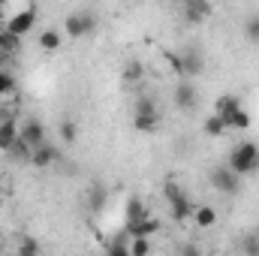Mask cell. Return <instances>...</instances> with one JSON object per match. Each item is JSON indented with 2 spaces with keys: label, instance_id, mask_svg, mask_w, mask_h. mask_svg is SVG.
I'll use <instances>...</instances> for the list:
<instances>
[{
  "label": "cell",
  "instance_id": "6da1fadb",
  "mask_svg": "<svg viewBox=\"0 0 259 256\" xmlns=\"http://www.w3.org/2000/svg\"><path fill=\"white\" fill-rule=\"evenodd\" d=\"M226 166H229L232 172H238L241 178L256 175L259 172V145L250 142V139L232 145V151H229V157H226Z\"/></svg>",
  "mask_w": 259,
  "mask_h": 256
},
{
  "label": "cell",
  "instance_id": "7a4b0ae2",
  "mask_svg": "<svg viewBox=\"0 0 259 256\" xmlns=\"http://www.w3.org/2000/svg\"><path fill=\"white\" fill-rule=\"evenodd\" d=\"M163 196H166V202H169V214H172L178 223H187L190 214H193V202H190L187 193L181 190V184H178L175 178H166V181H163Z\"/></svg>",
  "mask_w": 259,
  "mask_h": 256
},
{
  "label": "cell",
  "instance_id": "3957f363",
  "mask_svg": "<svg viewBox=\"0 0 259 256\" xmlns=\"http://www.w3.org/2000/svg\"><path fill=\"white\" fill-rule=\"evenodd\" d=\"M97 30V15L91 9H75L64 18V33L69 39H88Z\"/></svg>",
  "mask_w": 259,
  "mask_h": 256
},
{
  "label": "cell",
  "instance_id": "277c9868",
  "mask_svg": "<svg viewBox=\"0 0 259 256\" xmlns=\"http://www.w3.org/2000/svg\"><path fill=\"white\" fill-rule=\"evenodd\" d=\"M208 184L217 193H223V196H235V193L241 190V175L232 172L226 163H220V166H214V169L208 172Z\"/></svg>",
  "mask_w": 259,
  "mask_h": 256
},
{
  "label": "cell",
  "instance_id": "5b68a950",
  "mask_svg": "<svg viewBox=\"0 0 259 256\" xmlns=\"http://www.w3.org/2000/svg\"><path fill=\"white\" fill-rule=\"evenodd\" d=\"M18 139H21L24 145H30V148H36V145L49 142L46 124H42V121H36V118H24V121L18 124Z\"/></svg>",
  "mask_w": 259,
  "mask_h": 256
},
{
  "label": "cell",
  "instance_id": "8992f818",
  "mask_svg": "<svg viewBox=\"0 0 259 256\" xmlns=\"http://www.w3.org/2000/svg\"><path fill=\"white\" fill-rule=\"evenodd\" d=\"M6 27L15 33V36H27V33H33V27H36V9H18V12H12L9 18H6Z\"/></svg>",
  "mask_w": 259,
  "mask_h": 256
},
{
  "label": "cell",
  "instance_id": "52a82bcc",
  "mask_svg": "<svg viewBox=\"0 0 259 256\" xmlns=\"http://www.w3.org/2000/svg\"><path fill=\"white\" fill-rule=\"evenodd\" d=\"M181 15H184V21L187 24H205L208 21V15H211V0H181Z\"/></svg>",
  "mask_w": 259,
  "mask_h": 256
},
{
  "label": "cell",
  "instance_id": "ba28073f",
  "mask_svg": "<svg viewBox=\"0 0 259 256\" xmlns=\"http://www.w3.org/2000/svg\"><path fill=\"white\" fill-rule=\"evenodd\" d=\"M55 163H61V151L52 145V142H42L30 151V166L33 169H52Z\"/></svg>",
  "mask_w": 259,
  "mask_h": 256
},
{
  "label": "cell",
  "instance_id": "9c48e42d",
  "mask_svg": "<svg viewBox=\"0 0 259 256\" xmlns=\"http://www.w3.org/2000/svg\"><path fill=\"white\" fill-rule=\"evenodd\" d=\"M160 229H163V223H160L157 217H151V214H148V217H142V220H136V223H127V226H124V232H127L130 238H133V235H145V238H154Z\"/></svg>",
  "mask_w": 259,
  "mask_h": 256
},
{
  "label": "cell",
  "instance_id": "30bf717a",
  "mask_svg": "<svg viewBox=\"0 0 259 256\" xmlns=\"http://www.w3.org/2000/svg\"><path fill=\"white\" fill-rule=\"evenodd\" d=\"M15 142H18V121L12 115H6V118H0V151L9 154Z\"/></svg>",
  "mask_w": 259,
  "mask_h": 256
},
{
  "label": "cell",
  "instance_id": "8fae6325",
  "mask_svg": "<svg viewBox=\"0 0 259 256\" xmlns=\"http://www.w3.org/2000/svg\"><path fill=\"white\" fill-rule=\"evenodd\" d=\"M172 100H175L178 112H193V109H196V88L190 84V81H178V88H175Z\"/></svg>",
  "mask_w": 259,
  "mask_h": 256
},
{
  "label": "cell",
  "instance_id": "7c38bea8",
  "mask_svg": "<svg viewBox=\"0 0 259 256\" xmlns=\"http://www.w3.org/2000/svg\"><path fill=\"white\" fill-rule=\"evenodd\" d=\"M238 109H244V106H241V100H238L235 94H220L217 103H214V115H220V118L226 121V127H229V118H232Z\"/></svg>",
  "mask_w": 259,
  "mask_h": 256
},
{
  "label": "cell",
  "instance_id": "4fadbf2b",
  "mask_svg": "<svg viewBox=\"0 0 259 256\" xmlns=\"http://www.w3.org/2000/svg\"><path fill=\"white\" fill-rule=\"evenodd\" d=\"M84 202H88V208L97 214V211H103L106 208V202H109V190H106V184H100V181H94L91 187H88V196H84Z\"/></svg>",
  "mask_w": 259,
  "mask_h": 256
},
{
  "label": "cell",
  "instance_id": "5bb4252c",
  "mask_svg": "<svg viewBox=\"0 0 259 256\" xmlns=\"http://www.w3.org/2000/svg\"><path fill=\"white\" fill-rule=\"evenodd\" d=\"M142 78H145V64L136 61V58H130L127 64L121 66V81L130 84V88H136V84H142Z\"/></svg>",
  "mask_w": 259,
  "mask_h": 256
},
{
  "label": "cell",
  "instance_id": "9a60e30c",
  "mask_svg": "<svg viewBox=\"0 0 259 256\" xmlns=\"http://www.w3.org/2000/svg\"><path fill=\"white\" fill-rule=\"evenodd\" d=\"M36 42H39L42 52H58L64 46V33L58 27H46V30H39V39Z\"/></svg>",
  "mask_w": 259,
  "mask_h": 256
},
{
  "label": "cell",
  "instance_id": "2e32d148",
  "mask_svg": "<svg viewBox=\"0 0 259 256\" xmlns=\"http://www.w3.org/2000/svg\"><path fill=\"white\" fill-rule=\"evenodd\" d=\"M190 220H193L199 229H211V226L217 223V211H214L211 205H193V214H190Z\"/></svg>",
  "mask_w": 259,
  "mask_h": 256
},
{
  "label": "cell",
  "instance_id": "e0dca14e",
  "mask_svg": "<svg viewBox=\"0 0 259 256\" xmlns=\"http://www.w3.org/2000/svg\"><path fill=\"white\" fill-rule=\"evenodd\" d=\"M181 64H184V75H199L205 69V58H202L199 49H187L181 55Z\"/></svg>",
  "mask_w": 259,
  "mask_h": 256
},
{
  "label": "cell",
  "instance_id": "ac0fdd59",
  "mask_svg": "<svg viewBox=\"0 0 259 256\" xmlns=\"http://www.w3.org/2000/svg\"><path fill=\"white\" fill-rule=\"evenodd\" d=\"M133 130H139V133H157L160 130V112L133 115Z\"/></svg>",
  "mask_w": 259,
  "mask_h": 256
},
{
  "label": "cell",
  "instance_id": "d6986e66",
  "mask_svg": "<svg viewBox=\"0 0 259 256\" xmlns=\"http://www.w3.org/2000/svg\"><path fill=\"white\" fill-rule=\"evenodd\" d=\"M202 133H205L208 139H220V136H226V133H229V127H226V121H223L220 115H214V112H211V115L202 121Z\"/></svg>",
  "mask_w": 259,
  "mask_h": 256
},
{
  "label": "cell",
  "instance_id": "ffe728a7",
  "mask_svg": "<svg viewBox=\"0 0 259 256\" xmlns=\"http://www.w3.org/2000/svg\"><path fill=\"white\" fill-rule=\"evenodd\" d=\"M124 217H127V223H136V220L148 217V205H145L139 196H130V199H127V208H124Z\"/></svg>",
  "mask_w": 259,
  "mask_h": 256
},
{
  "label": "cell",
  "instance_id": "44dd1931",
  "mask_svg": "<svg viewBox=\"0 0 259 256\" xmlns=\"http://www.w3.org/2000/svg\"><path fill=\"white\" fill-rule=\"evenodd\" d=\"M0 49H3V52H9V55H15V52L21 49V36H15L6 24L0 27Z\"/></svg>",
  "mask_w": 259,
  "mask_h": 256
},
{
  "label": "cell",
  "instance_id": "7402d4cb",
  "mask_svg": "<svg viewBox=\"0 0 259 256\" xmlns=\"http://www.w3.org/2000/svg\"><path fill=\"white\" fill-rule=\"evenodd\" d=\"M154 250V241L145 238V235H133L130 238V256H148Z\"/></svg>",
  "mask_w": 259,
  "mask_h": 256
},
{
  "label": "cell",
  "instance_id": "603a6c76",
  "mask_svg": "<svg viewBox=\"0 0 259 256\" xmlns=\"http://www.w3.org/2000/svg\"><path fill=\"white\" fill-rule=\"evenodd\" d=\"M145 112H160L157 109V100L151 94H139L136 103H133V115H145Z\"/></svg>",
  "mask_w": 259,
  "mask_h": 256
},
{
  "label": "cell",
  "instance_id": "cb8c5ba5",
  "mask_svg": "<svg viewBox=\"0 0 259 256\" xmlns=\"http://www.w3.org/2000/svg\"><path fill=\"white\" fill-rule=\"evenodd\" d=\"M106 250H109L112 256H130V235L121 232L118 238H112V241L106 244Z\"/></svg>",
  "mask_w": 259,
  "mask_h": 256
},
{
  "label": "cell",
  "instance_id": "d4e9b609",
  "mask_svg": "<svg viewBox=\"0 0 259 256\" xmlns=\"http://www.w3.org/2000/svg\"><path fill=\"white\" fill-rule=\"evenodd\" d=\"M250 124H253V118H250V112H247V109H238V112L229 118V130H238V133L250 130Z\"/></svg>",
  "mask_w": 259,
  "mask_h": 256
},
{
  "label": "cell",
  "instance_id": "484cf974",
  "mask_svg": "<svg viewBox=\"0 0 259 256\" xmlns=\"http://www.w3.org/2000/svg\"><path fill=\"white\" fill-rule=\"evenodd\" d=\"M241 250L250 256H259V232L256 229H250V232H244V238H241Z\"/></svg>",
  "mask_w": 259,
  "mask_h": 256
},
{
  "label": "cell",
  "instance_id": "4316f807",
  "mask_svg": "<svg viewBox=\"0 0 259 256\" xmlns=\"http://www.w3.org/2000/svg\"><path fill=\"white\" fill-rule=\"evenodd\" d=\"M39 250H42V247H39V241H36V238H30V235H27V238H21V241H18V247H15V253H18V256H33V253H39Z\"/></svg>",
  "mask_w": 259,
  "mask_h": 256
},
{
  "label": "cell",
  "instance_id": "83f0119b",
  "mask_svg": "<svg viewBox=\"0 0 259 256\" xmlns=\"http://www.w3.org/2000/svg\"><path fill=\"white\" fill-rule=\"evenodd\" d=\"M12 91H15V78H12V72H9V69H0V100H6Z\"/></svg>",
  "mask_w": 259,
  "mask_h": 256
},
{
  "label": "cell",
  "instance_id": "f1b7e54d",
  "mask_svg": "<svg viewBox=\"0 0 259 256\" xmlns=\"http://www.w3.org/2000/svg\"><path fill=\"white\" fill-rule=\"evenodd\" d=\"M58 133H61V139H64L66 145H72V142L78 139V124H75V121H64Z\"/></svg>",
  "mask_w": 259,
  "mask_h": 256
},
{
  "label": "cell",
  "instance_id": "f546056e",
  "mask_svg": "<svg viewBox=\"0 0 259 256\" xmlns=\"http://www.w3.org/2000/svg\"><path fill=\"white\" fill-rule=\"evenodd\" d=\"M244 33H247V39H250V42H256V46H259V12L247 18V24H244Z\"/></svg>",
  "mask_w": 259,
  "mask_h": 256
},
{
  "label": "cell",
  "instance_id": "4dcf8cb0",
  "mask_svg": "<svg viewBox=\"0 0 259 256\" xmlns=\"http://www.w3.org/2000/svg\"><path fill=\"white\" fill-rule=\"evenodd\" d=\"M178 253H187V256H196V253H199V247H196V244H181V247H178Z\"/></svg>",
  "mask_w": 259,
  "mask_h": 256
},
{
  "label": "cell",
  "instance_id": "1f68e13d",
  "mask_svg": "<svg viewBox=\"0 0 259 256\" xmlns=\"http://www.w3.org/2000/svg\"><path fill=\"white\" fill-rule=\"evenodd\" d=\"M12 58H15V55H9V52L0 49V69H6V64H12Z\"/></svg>",
  "mask_w": 259,
  "mask_h": 256
},
{
  "label": "cell",
  "instance_id": "d6a6232c",
  "mask_svg": "<svg viewBox=\"0 0 259 256\" xmlns=\"http://www.w3.org/2000/svg\"><path fill=\"white\" fill-rule=\"evenodd\" d=\"M3 247H6V244H3V238H0V253H3Z\"/></svg>",
  "mask_w": 259,
  "mask_h": 256
}]
</instances>
